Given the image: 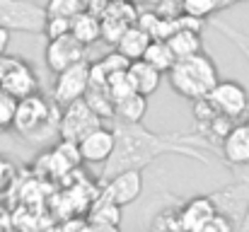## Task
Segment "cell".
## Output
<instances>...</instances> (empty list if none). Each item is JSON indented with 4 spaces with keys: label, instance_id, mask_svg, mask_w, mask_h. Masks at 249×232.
Wrapping results in <instances>:
<instances>
[{
    "label": "cell",
    "instance_id": "obj_1",
    "mask_svg": "<svg viewBox=\"0 0 249 232\" xmlns=\"http://www.w3.org/2000/svg\"><path fill=\"white\" fill-rule=\"evenodd\" d=\"M114 136H116V148H114V155L109 157V162L102 167V181H107L121 172H128V169L143 172L160 155H184V157L208 164L206 155L191 148V143L203 145L201 138L155 133V131L145 128L143 124H121V121L114 124Z\"/></svg>",
    "mask_w": 249,
    "mask_h": 232
},
{
    "label": "cell",
    "instance_id": "obj_2",
    "mask_svg": "<svg viewBox=\"0 0 249 232\" xmlns=\"http://www.w3.org/2000/svg\"><path fill=\"white\" fill-rule=\"evenodd\" d=\"M167 77H169L172 89L179 92L181 97L191 99V102L206 99L213 92V87L220 82V75H218V68H215L213 58L203 51L191 56V58L177 61V66L167 73Z\"/></svg>",
    "mask_w": 249,
    "mask_h": 232
},
{
    "label": "cell",
    "instance_id": "obj_3",
    "mask_svg": "<svg viewBox=\"0 0 249 232\" xmlns=\"http://www.w3.org/2000/svg\"><path fill=\"white\" fill-rule=\"evenodd\" d=\"M46 19V5L32 0H0V27L7 32L44 34Z\"/></svg>",
    "mask_w": 249,
    "mask_h": 232
},
{
    "label": "cell",
    "instance_id": "obj_4",
    "mask_svg": "<svg viewBox=\"0 0 249 232\" xmlns=\"http://www.w3.org/2000/svg\"><path fill=\"white\" fill-rule=\"evenodd\" d=\"M0 87L19 102V99L36 94L39 80L34 75L32 66L22 61L19 56H2L0 58Z\"/></svg>",
    "mask_w": 249,
    "mask_h": 232
},
{
    "label": "cell",
    "instance_id": "obj_5",
    "mask_svg": "<svg viewBox=\"0 0 249 232\" xmlns=\"http://www.w3.org/2000/svg\"><path fill=\"white\" fill-rule=\"evenodd\" d=\"M51 121H53V109H51V104H49L46 99H41L39 94H32V97L17 102V111H15L12 128H15L19 136L34 138L36 133L46 131Z\"/></svg>",
    "mask_w": 249,
    "mask_h": 232
},
{
    "label": "cell",
    "instance_id": "obj_6",
    "mask_svg": "<svg viewBox=\"0 0 249 232\" xmlns=\"http://www.w3.org/2000/svg\"><path fill=\"white\" fill-rule=\"evenodd\" d=\"M61 138L63 141H73L80 143L85 136H89L94 128L102 126V119L89 109V104L85 99H78L73 104L66 107V111L61 114Z\"/></svg>",
    "mask_w": 249,
    "mask_h": 232
},
{
    "label": "cell",
    "instance_id": "obj_7",
    "mask_svg": "<svg viewBox=\"0 0 249 232\" xmlns=\"http://www.w3.org/2000/svg\"><path fill=\"white\" fill-rule=\"evenodd\" d=\"M89 66L92 63L80 61V63H75L56 75V85H53V102L56 104L68 107L78 99H85V94L89 89Z\"/></svg>",
    "mask_w": 249,
    "mask_h": 232
},
{
    "label": "cell",
    "instance_id": "obj_8",
    "mask_svg": "<svg viewBox=\"0 0 249 232\" xmlns=\"http://www.w3.org/2000/svg\"><path fill=\"white\" fill-rule=\"evenodd\" d=\"M208 102L213 104V109L220 114V116H228V119H237V116H245L249 111V94L247 89L235 82V80H220L213 92L208 94Z\"/></svg>",
    "mask_w": 249,
    "mask_h": 232
},
{
    "label": "cell",
    "instance_id": "obj_9",
    "mask_svg": "<svg viewBox=\"0 0 249 232\" xmlns=\"http://www.w3.org/2000/svg\"><path fill=\"white\" fill-rule=\"evenodd\" d=\"M141 194H143V172L141 169H128V172H121V174L107 179L99 198H107V201L124 208V206L133 203Z\"/></svg>",
    "mask_w": 249,
    "mask_h": 232
},
{
    "label": "cell",
    "instance_id": "obj_10",
    "mask_svg": "<svg viewBox=\"0 0 249 232\" xmlns=\"http://www.w3.org/2000/svg\"><path fill=\"white\" fill-rule=\"evenodd\" d=\"M80 61H85V46L73 34L53 39V41L46 44V66H49L51 73L58 75L66 68H71V66L80 63Z\"/></svg>",
    "mask_w": 249,
    "mask_h": 232
},
{
    "label": "cell",
    "instance_id": "obj_11",
    "mask_svg": "<svg viewBox=\"0 0 249 232\" xmlns=\"http://www.w3.org/2000/svg\"><path fill=\"white\" fill-rule=\"evenodd\" d=\"M211 198L215 201L218 213L232 218L240 228V223L249 208V181H232V184L223 186L220 191L211 194Z\"/></svg>",
    "mask_w": 249,
    "mask_h": 232
},
{
    "label": "cell",
    "instance_id": "obj_12",
    "mask_svg": "<svg viewBox=\"0 0 249 232\" xmlns=\"http://www.w3.org/2000/svg\"><path fill=\"white\" fill-rule=\"evenodd\" d=\"M116 148V136H114V128H94L89 136H85L80 141V155H83V162L89 164H107L109 157L114 155Z\"/></svg>",
    "mask_w": 249,
    "mask_h": 232
},
{
    "label": "cell",
    "instance_id": "obj_13",
    "mask_svg": "<svg viewBox=\"0 0 249 232\" xmlns=\"http://www.w3.org/2000/svg\"><path fill=\"white\" fill-rule=\"evenodd\" d=\"M218 215V206L211 196H196L186 201V206L179 211V230L181 232H198L203 225H208Z\"/></svg>",
    "mask_w": 249,
    "mask_h": 232
},
{
    "label": "cell",
    "instance_id": "obj_14",
    "mask_svg": "<svg viewBox=\"0 0 249 232\" xmlns=\"http://www.w3.org/2000/svg\"><path fill=\"white\" fill-rule=\"evenodd\" d=\"M220 153H223L225 162H230L235 167L249 164V126L247 124H235V128L220 141Z\"/></svg>",
    "mask_w": 249,
    "mask_h": 232
},
{
    "label": "cell",
    "instance_id": "obj_15",
    "mask_svg": "<svg viewBox=\"0 0 249 232\" xmlns=\"http://www.w3.org/2000/svg\"><path fill=\"white\" fill-rule=\"evenodd\" d=\"M150 44H153V36H150L143 27L133 24V27L126 29V34H124L121 41L116 44V51L133 63V61H141V58L145 56V51H148Z\"/></svg>",
    "mask_w": 249,
    "mask_h": 232
},
{
    "label": "cell",
    "instance_id": "obj_16",
    "mask_svg": "<svg viewBox=\"0 0 249 232\" xmlns=\"http://www.w3.org/2000/svg\"><path fill=\"white\" fill-rule=\"evenodd\" d=\"M128 77H131L136 92H138V94H145V97H150L153 92H158V87H160V82H162V73H160L158 68H153L148 61H143V58L131 63Z\"/></svg>",
    "mask_w": 249,
    "mask_h": 232
},
{
    "label": "cell",
    "instance_id": "obj_17",
    "mask_svg": "<svg viewBox=\"0 0 249 232\" xmlns=\"http://www.w3.org/2000/svg\"><path fill=\"white\" fill-rule=\"evenodd\" d=\"M172 54L177 56V61L181 58H191L196 54L203 51V44H201V34L198 32H189V29H177L169 39H167Z\"/></svg>",
    "mask_w": 249,
    "mask_h": 232
},
{
    "label": "cell",
    "instance_id": "obj_18",
    "mask_svg": "<svg viewBox=\"0 0 249 232\" xmlns=\"http://www.w3.org/2000/svg\"><path fill=\"white\" fill-rule=\"evenodd\" d=\"M148 111V97L145 94H138L133 92L131 97L116 102V111H114V119L121 121V124H143V116Z\"/></svg>",
    "mask_w": 249,
    "mask_h": 232
},
{
    "label": "cell",
    "instance_id": "obj_19",
    "mask_svg": "<svg viewBox=\"0 0 249 232\" xmlns=\"http://www.w3.org/2000/svg\"><path fill=\"white\" fill-rule=\"evenodd\" d=\"M73 36L83 44L85 49L102 39V19L92 12H83L73 19Z\"/></svg>",
    "mask_w": 249,
    "mask_h": 232
},
{
    "label": "cell",
    "instance_id": "obj_20",
    "mask_svg": "<svg viewBox=\"0 0 249 232\" xmlns=\"http://www.w3.org/2000/svg\"><path fill=\"white\" fill-rule=\"evenodd\" d=\"M143 61H148V63H150L153 68H158L162 75H167V73L177 66V56L172 54L169 44L162 41V39H153V44L148 46V51H145Z\"/></svg>",
    "mask_w": 249,
    "mask_h": 232
},
{
    "label": "cell",
    "instance_id": "obj_21",
    "mask_svg": "<svg viewBox=\"0 0 249 232\" xmlns=\"http://www.w3.org/2000/svg\"><path fill=\"white\" fill-rule=\"evenodd\" d=\"M89 223L92 225H121V206L107 198H97V203L89 211Z\"/></svg>",
    "mask_w": 249,
    "mask_h": 232
},
{
    "label": "cell",
    "instance_id": "obj_22",
    "mask_svg": "<svg viewBox=\"0 0 249 232\" xmlns=\"http://www.w3.org/2000/svg\"><path fill=\"white\" fill-rule=\"evenodd\" d=\"M128 27H133L128 19H121V17H114V15H104L102 17V39L107 44H114L116 46L121 41V36L126 34Z\"/></svg>",
    "mask_w": 249,
    "mask_h": 232
},
{
    "label": "cell",
    "instance_id": "obj_23",
    "mask_svg": "<svg viewBox=\"0 0 249 232\" xmlns=\"http://www.w3.org/2000/svg\"><path fill=\"white\" fill-rule=\"evenodd\" d=\"M85 12V0H49L46 2V15L49 17H68L75 19Z\"/></svg>",
    "mask_w": 249,
    "mask_h": 232
},
{
    "label": "cell",
    "instance_id": "obj_24",
    "mask_svg": "<svg viewBox=\"0 0 249 232\" xmlns=\"http://www.w3.org/2000/svg\"><path fill=\"white\" fill-rule=\"evenodd\" d=\"M218 7V0H181V10L184 15H191V17H198V19H206L215 12Z\"/></svg>",
    "mask_w": 249,
    "mask_h": 232
},
{
    "label": "cell",
    "instance_id": "obj_25",
    "mask_svg": "<svg viewBox=\"0 0 249 232\" xmlns=\"http://www.w3.org/2000/svg\"><path fill=\"white\" fill-rule=\"evenodd\" d=\"M68 34H73V19H68V17H49L46 19L44 36L49 41L61 39V36H68Z\"/></svg>",
    "mask_w": 249,
    "mask_h": 232
},
{
    "label": "cell",
    "instance_id": "obj_26",
    "mask_svg": "<svg viewBox=\"0 0 249 232\" xmlns=\"http://www.w3.org/2000/svg\"><path fill=\"white\" fill-rule=\"evenodd\" d=\"M15 111H17V99L10 97V94L0 87V128L12 126V121H15Z\"/></svg>",
    "mask_w": 249,
    "mask_h": 232
},
{
    "label": "cell",
    "instance_id": "obj_27",
    "mask_svg": "<svg viewBox=\"0 0 249 232\" xmlns=\"http://www.w3.org/2000/svg\"><path fill=\"white\" fill-rule=\"evenodd\" d=\"M99 63L104 66V71L109 73V77H111V75H119V73H128V68H131V61H128L126 56H121L119 51H114V54L104 56Z\"/></svg>",
    "mask_w": 249,
    "mask_h": 232
},
{
    "label": "cell",
    "instance_id": "obj_28",
    "mask_svg": "<svg viewBox=\"0 0 249 232\" xmlns=\"http://www.w3.org/2000/svg\"><path fill=\"white\" fill-rule=\"evenodd\" d=\"M198 232H237V223H235L232 218H228V215L218 213L208 225H203Z\"/></svg>",
    "mask_w": 249,
    "mask_h": 232
},
{
    "label": "cell",
    "instance_id": "obj_29",
    "mask_svg": "<svg viewBox=\"0 0 249 232\" xmlns=\"http://www.w3.org/2000/svg\"><path fill=\"white\" fill-rule=\"evenodd\" d=\"M10 174H12V167H10V162L0 157V186H5V184L10 181Z\"/></svg>",
    "mask_w": 249,
    "mask_h": 232
},
{
    "label": "cell",
    "instance_id": "obj_30",
    "mask_svg": "<svg viewBox=\"0 0 249 232\" xmlns=\"http://www.w3.org/2000/svg\"><path fill=\"white\" fill-rule=\"evenodd\" d=\"M7 44H10V32L0 27V58L5 56V51H7Z\"/></svg>",
    "mask_w": 249,
    "mask_h": 232
},
{
    "label": "cell",
    "instance_id": "obj_31",
    "mask_svg": "<svg viewBox=\"0 0 249 232\" xmlns=\"http://www.w3.org/2000/svg\"><path fill=\"white\" fill-rule=\"evenodd\" d=\"M89 232H121L119 225H92Z\"/></svg>",
    "mask_w": 249,
    "mask_h": 232
},
{
    "label": "cell",
    "instance_id": "obj_32",
    "mask_svg": "<svg viewBox=\"0 0 249 232\" xmlns=\"http://www.w3.org/2000/svg\"><path fill=\"white\" fill-rule=\"evenodd\" d=\"M237 232H249V208L245 213V218H242V223H240V228H237Z\"/></svg>",
    "mask_w": 249,
    "mask_h": 232
},
{
    "label": "cell",
    "instance_id": "obj_33",
    "mask_svg": "<svg viewBox=\"0 0 249 232\" xmlns=\"http://www.w3.org/2000/svg\"><path fill=\"white\" fill-rule=\"evenodd\" d=\"M119 2H133V0H119Z\"/></svg>",
    "mask_w": 249,
    "mask_h": 232
},
{
    "label": "cell",
    "instance_id": "obj_34",
    "mask_svg": "<svg viewBox=\"0 0 249 232\" xmlns=\"http://www.w3.org/2000/svg\"><path fill=\"white\" fill-rule=\"evenodd\" d=\"M0 232H5V230H2V228H0Z\"/></svg>",
    "mask_w": 249,
    "mask_h": 232
},
{
    "label": "cell",
    "instance_id": "obj_35",
    "mask_svg": "<svg viewBox=\"0 0 249 232\" xmlns=\"http://www.w3.org/2000/svg\"><path fill=\"white\" fill-rule=\"evenodd\" d=\"M247 126H249V119H247Z\"/></svg>",
    "mask_w": 249,
    "mask_h": 232
}]
</instances>
